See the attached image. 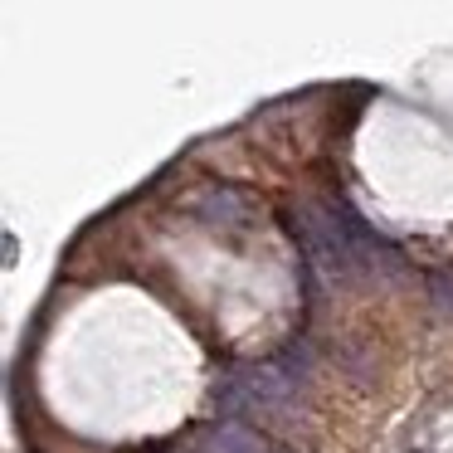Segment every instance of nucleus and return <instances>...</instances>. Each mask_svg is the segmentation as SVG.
Returning <instances> with one entry per match:
<instances>
[{
    "label": "nucleus",
    "mask_w": 453,
    "mask_h": 453,
    "mask_svg": "<svg viewBox=\"0 0 453 453\" xmlns=\"http://www.w3.org/2000/svg\"><path fill=\"white\" fill-rule=\"evenodd\" d=\"M293 234L303 239L307 258L326 268L332 278L351 273V268H375L380 264V239L361 225V215L346 205H297L293 210Z\"/></svg>",
    "instance_id": "f257e3e1"
},
{
    "label": "nucleus",
    "mask_w": 453,
    "mask_h": 453,
    "mask_svg": "<svg viewBox=\"0 0 453 453\" xmlns=\"http://www.w3.org/2000/svg\"><path fill=\"white\" fill-rule=\"evenodd\" d=\"M176 453H264V443H258V434H249L244 424H210V429H200L190 443H180Z\"/></svg>",
    "instance_id": "f03ea898"
}]
</instances>
